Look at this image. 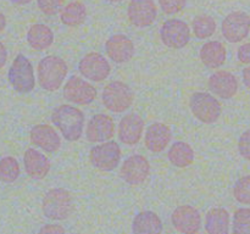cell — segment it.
Listing matches in <instances>:
<instances>
[{
    "mask_svg": "<svg viewBox=\"0 0 250 234\" xmlns=\"http://www.w3.org/2000/svg\"><path fill=\"white\" fill-rule=\"evenodd\" d=\"M150 173V163L143 155H132L125 160L120 170L122 179L131 185H139L146 182Z\"/></svg>",
    "mask_w": 250,
    "mask_h": 234,
    "instance_id": "cell-13",
    "label": "cell"
},
{
    "mask_svg": "<svg viewBox=\"0 0 250 234\" xmlns=\"http://www.w3.org/2000/svg\"><path fill=\"white\" fill-rule=\"evenodd\" d=\"M87 19V7L82 1H71L61 10L60 20L63 24L76 27L82 24Z\"/></svg>",
    "mask_w": 250,
    "mask_h": 234,
    "instance_id": "cell-27",
    "label": "cell"
},
{
    "mask_svg": "<svg viewBox=\"0 0 250 234\" xmlns=\"http://www.w3.org/2000/svg\"><path fill=\"white\" fill-rule=\"evenodd\" d=\"M6 60H7V51H6V48H5L4 44L0 41V68H2L5 66V63H6Z\"/></svg>",
    "mask_w": 250,
    "mask_h": 234,
    "instance_id": "cell-37",
    "label": "cell"
},
{
    "mask_svg": "<svg viewBox=\"0 0 250 234\" xmlns=\"http://www.w3.org/2000/svg\"><path fill=\"white\" fill-rule=\"evenodd\" d=\"M167 157L173 166L185 168L194 162L195 154L189 144L185 143V141H176L168 149Z\"/></svg>",
    "mask_w": 250,
    "mask_h": 234,
    "instance_id": "cell-26",
    "label": "cell"
},
{
    "mask_svg": "<svg viewBox=\"0 0 250 234\" xmlns=\"http://www.w3.org/2000/svg\"><path fill=\"white\" fill-rule=\"evenodd\" d=\"M27 41L32 49L43 51L53 44L54 33L46 24H33L27 33Z\"/></svg>",
    "mask_w": 250,
    "mask_h": 234,
    "instance_id": "cell-25",
    "label": "cell"
},
{
    "mask_svg": "<svg viewBox=\"0 0 250 234\" xmlns=\"http://www.w3.org/2000/svg\"><path fill=\"white\" fill-rule=\"evenodd\" d=\"M144 121L138 114H128L122 117L119 124V138L127 145H136L142 139Z\"/></svg>",
    "mask_w": 250,
    "mask_h": 234,
    "instance_id": "cell-18",
    "label": "cell"
},
{
    "mask_svg": "<svg viewBox=\"0 0 250 234\" xmlns=\"http://www.w3.org/2000/svg\"><path fill=\"white\" fill-rule=\"evenodd\" d=\"M234 199L244 205H250V176L239 178L233 188Z\"/></svg>",
    "mask_w": 250,
    "mask_h": 234,
    "instance_id": "cell-31",
    "label": "cell"
},
{
    "mask_svg": "<svg viewBox=\"0 0 250 234\" xmlns=\"http://www.w3.org/2000/svg\"><path fill=\"white\" fill-rule=\"evenodd\" d=\"M171 136H172V133L168 126L161 122H155L146 128L144 143L151 153H161L165 150V148H167Z\"/></svg>",
    "mask_w": 250,
    "mask_h": 234,
    "instance_id": "cell-20",
    "label": "cell"
},
{
    "mask_svg": "<svg viewBox=\"0 0 250 234\" xmlns=\"http://www.w3.org/2000/svg\"><path fill=\"white\" fill-rule=\"evenodd\" d=\"M200 60L208 68H219L225 63L227 50L221 41L210 40L200 49Z\"/></svg>",
    "mask_w": 250,
    "mask_h": 234,
    "instance_id": "cell-22",
    "label": "cell"
},
{
    "mask_svg": "<svg viewBox=\"0 0 250 234\" xmlns=\"http://www.w3.org/2000/svg\"><path fill=\"white\" fill-rule=\"evenodd\" d=\"M105 50L110 60L116 63H124L131 60L136 53L134 44L125 34H115L105 43Z\"/></svg>",
    "mask_w": 250,
    "mask_h": 234,
    "instance_id": "cell-16",
    "label": "cell"
},
{
    "mask_svg": "<svg viewBox=\"0 0 250 234\" xmlns=\"http://www.w3.org/2000/svg\"><path fill=\"white\" fill-rule=\"evenodd\" d=\"M233 234H250V209L242 207L233 214Z\"/></svg>",
    "mask_w": 250,
    "mask_h": 234,
    "instance_id": "cell-30",
    "label": "cell"
},
{
    "mask_svg": "<svg viewBox=\"0 0 250 234\" xmlns=\"http://www.w3.org/2000/svg\"><path fill=\"white\" fill-rule=\"evenodd\" d=\"M193 32L198 39L210 38L216 32V21L209 15H200L193 20Z\"/></svg>",
    "mask_w": 250,
    "mask_h": 234,
    "instance_id": "cell-28",
    "label": "cell"
},
{
    "mask_svg": "<svg viewBox=\"0 0 250 234\" xmlns=\"http://www.w3.org/2000/svg\"><path fill=\"white\" fill-rule=\"evenodd\" d=\"M42 209L46 218L53 221H63L72 214L75 206L70 192L63 188H54L44 196Z\"/></svg>",
    "mask_w": 250,
    "mask_h": 234,
    "instance_id": "cell-3",
    "label": "cell"
},
{
    "mask_svg": "<svg viewBox=\"0 0 250 234\" xmlns=\"http://www.w3.org/2000/svg\"><path fill=\"white\" fill-rule=\"evenodd\" d=\"M237 56H238V60L241 61L242 63L250 65V43H246L243 44V45L239 46Z\"/></svg>",
    "mask_w": 250,
    "mask_h": 234,
    "instance_id": "cell-36",
    "label": "cell"
},
{
    "mask_svg": "<svg viewBox=\"0 0 250 234\" xmlns=\"http://www.w3.org/2000/svg\"><path fill=\"white\" fill-rule=\"evenodd\" d=\"M5 27H6V19H5V16L2 12H0V33L4 31Z\"/></svg>",
    "mask_w": 250,
    "mask_h": 234,
    "instance_id": "cell-39",
    "label": "cell"
},
{
    "mask_svg": "<svg viewBox=\"0 0 250 234\" xmlns=\"http://www.w3.org/2000/svg\"><path fill=\"white\" fill-rule=\"evenodd\" d=\"M10 84L16 92L26 94L32 92L36 87V78H34L33 66L31 61L22 54L15 58L9 73H7Z\"/></svg>",
    "mask_w": 250,
    "mask_h": 234,
    "instance_id": "cell-5",
    "label": "cell"
},
{
    "mask_svg": "<svg viewBox=\"0 0 250 234\" xmlns=\"http://www.w3.org/2000/svg\"><path fill=\"white\" fill-rule=\"evenodd\" d=\"M189 106L195 118L203 123H214L222 114V107L219 100L214 95L205 92L194 93L190 98Z\"/></svg>",
    "mask_w": 250,
    "mask_h": 234,
    "instance_id": "cell-6",
    "label": "cell"
},
{
    "mask_svg": "<svg viewBox=\"0 0 250 234\" xmlns=\"http://www.w3.org/2000/svg\"><path fill=\"white\" fill-rule=\"evenodd\" d=\"M238 150L242 157L250 161V129L244 132L239 138Z\"/></svg>",
    "mask_w": 250,
    "mask_h": 234,
    "instance_id": "cell-34",
    "label": "cell"
},
{
    "mask_svg": "<svg viewBox=\"0 0 250 234\" xmlns=\"http://www.w3.org/2000/svg\"><path fill=\"white\" fill-rule=\"evenodd\" d=\"M163 222L153 211H142L133 218L132 232L133 234H161Z\"/></svg>",
    "mask_w": 250,
    "mask_h": 234,
    "instance_id": "cell-23",
    "label": "cell"
},
{
    "mask_svg": "<svg viewBox=\"0 0 250 234\" xmlns=\"http://www.w3.org/2000/svg\"><path fill=\"white\" fill-rule=\"evenodd\" d=\"M92 165L103 172L115 170L121 161V149L114 140H107L92 148L89 154Z\"/></svg>",
    "mask_w": 250,
    "mask_h": 234,
    "instance_id": "cell-7",
    "label": "cell"
},
{
    "mask_svg": "<svg viewBox=\"0 0 250 234\" xmlns=\"http://www.w3.org/2000/svg\"><path fill=\"white\" fill-rule=\"evenodd\" d=\"M187 0H159L161 10L167 15H175L182 11Z\"/></svg>",
    "mask_w": 250,
    "mask_h": 234,
    "instance_id": "cell-33",
    "label": "cell"
},
{
    "mask_svg": "<svg viewBox=\"0 0 250 234\" xmlns=\"http://www.w3.org/2000/svg\"><path fill=\"white\" fill-rule=\"evenodd\" d=\"M68 66L58 56H45L38 63V83L46 92H55L62 85Z\"/></svg>",
    "mask_w": 250,
    "mask_h": 234,
    "instance_id": "cell-2",
    "label": "cell"
},
{
    "mask_svg": "<svg viewBox=\"0 0 250 234\" xmlns=\"http://www.w3.org/2000/svg\"><path fill=\"white\" fill-rule=\"evenodd\" d=\"M78 70L81 75L93 82H102L109 77L111 72V66L105 56L100 53H88L81 58L78 63Z\"/></svg>",
    "mask_w": 250,
    "mask_h": 234,
    "instance_id": "cell-9",
    "label": "cell"
},
{
    "mask_svg": "<svg viewBox=\"0 0 250 234\" xmlns=\"http://www.w3.org/2000/svg\"><path fill=\"white\" fill-rule=\"evenodd\" d=\"M65 1L66 0H38L37 5L44 15L54 16L59 11H61L62 6L65 5Z\"/></svg>",
    "mask_w": 250,
    "mask_h": 234,
    "instance_id": "cell-32",
    "label": "cell"
},
{
    "mask_svg": "<svg viewBox=\"0 0 250 234\" xmlns=\"http://www.w3.org/2000/svg\"><path fill=\"white\" fill-rule=\"evenodd\" d=\"M173 227L182 234H197L202 228V216L195 207L181 205L171 216Z\"/></svg>",
    "mask_w": 250,
    "mask_h": 234,
    "instance_id": "cell-11",
    "label": "cell"
},
{
    "mask_svg": "<svg viewBox=\"0 0 250 234\" xmlns=\"http://www.w3.org/2000/svg\"><path fill=\"white\" fill-rule=\"evenodd\" d=\"M51 121L66 140L76 141L82 136L85 118L84 114L77 107L67 104L60 105L51 114Z\"/></svg>",
    "mask_w": 250,
    "mask_h": 234,
    "instance_id": "cell-1",
    "label": "cell"
},
{
    "mask_svg": "<svg viewBox=\"0 0 250 234\" xmlns=\"http://www.w3.org/2000/svg\"><path fill=\"white\" fill-rule=\"evenodd\" d=\"M160 37L167 48L182 49L189 43L190 29L185 21L176 19L167 20L161 26Z\"/></svg>",
    "mask_w": 250,
    "mask_h": 234,
    "instance_id": "cell-10",
    "label": "cell"
},
{
    "mask_svg": "<svg viewBox=\"0 0 250 234\" xmlns=\"http://www.w3.org/2000/svg\"><path fill=\"white\" fill-rule=\"evenodd\" d=\"M19 161L12 156H6L0 160V180L4 183H12L20 177Z\"/></svg>",
    "mask_w": 250,
    "mask_h": 234,
    "instance_id": "cell-29",
    "label": "cell"
},
{
    "mask_svg": "<svg viewBox=\"0 0 250 234\" xmlns=\"http://www.w3.org/2000/svg\"><path fill=\"white\" fill-rule=\"evenodd\" d=\"M222 36L229 43H239L249 36L250 16L243 11H233L227 15L221 24Z\"/></svg>",
    "mask_w": 250,
    "mask_h": 234,
    "instance_id": "cell-8",
    "label": "cell"
},
{
    "mask_svg": "<svg viewBox=\"0 0 250 234\" xmlns=\"http://www.w3.org/2000/svg\"><path fill=\"white\" fill-rule=\"evenodd\" d=\"M38 234H65V228L59 224H45L39 229Z\"/></svg>",
    "mask_w": 250,
    "mask_h": 234,
    "instance_id": "cell-35",
    "label": "cell"
},
{
    "mask_svg": "<svg viewBox=\"0 0 250 234\" xmlns=\"http://www.w3.org/2000/svg\"><path fill=\"white\" fill-rule=\"evenodd\" d=\"M98 92L90 83L81 77H71L63 87V97L76 105H88L97 98Z\"/></svg>",
    "mask_w": 250,
    "mask_h": 234,
    "instance_id": "cell-12",
    "label": "cell"
},
{
    "mask_svg": "<svg viewBox=\"0 0 250 234\" xmlns=\"http://www.w3.org/2000/svg\"><path fill=\"white\" fill-rule=\"evenodd\" d=\"M205 231L208 234H229V214L226 209L214 207L205 216Z\"/></svg>",
    "mask_w": 250,
    "mask_h": 234,
    "instance_id": "cell-24",
    "label": "cell"
},
{
    "mask_svg": "<svg viewBox=\"0 0 250 234\" xmlns=\"http://www.w3.org/2000/svg\"><path fill=\"white\" fill-rule=\"evenodd\" d=\"M209 89L221 99H231L238 92V80L233 73L229 71H216L210 76Z\"/></svg>",
    "mask_w": 250,
    "mask_h": 234,
    "instance_id": "cell-17",
    "label": "cell"
},
{
    "mask_svg": "<svg viewBox=\"0 0 250 234\" xmlns=\"http://www.w3.org/2000/svg\"><path fill=\"white\" fill-rule=\"evenodd\" d=\"M127 16L133 26L144 28L154 23L158 17V9L154 0H131Z\"/></svg>",
    "mask_w": 250,
    "mask_h": 234,
    "instance_id": "cell-14",
    "label": "cell"
},
{
    "mask_svg": "<svg viewBox=\"0 0 250 234\" xmlns=\"http://www.w3.org/2000/svg\"><path fill=\"white\" fill-rule=\"evenodd\" d=\"M110 2H120V1H124V0H107Z\"/></svg>",
    "mask_w": 250,
    "mask_h": 234,
    "instance_id": "cell-41",
    "label": "cell"
},
{
    "mask_svg": "<svg viewBox=\"0 0 250 234\" xmlns=\"http://www.w3.org/2000/svg\"><path fill=\"white\" fill-rule=\"evenodd\" d=\"M11 2H14V4L16 5H26L28 4V2H31L32 0H10Z\"/></svg>",
    "mask_w": 250,
    "mask_h": 234,
    "instance_id": "cell-40",
    "label": "cell"
},
{
    "mask_svg": "<svg viewBox=\"0 0 250 234\" xmlns=\"http://www.w3.org/2000/svg\"><path fill=\"white\" fill-rule=\"evenodd\" d=\"M102 99L107 110L120 114L132 106L134 101V93L126 83L114 80L104 88Z\"/></svg>",
    "mask_w": 250,
    "mask_h": 234,
    "instance_id": "cell-4",
    "label": "cell"
},
{
    "mask_svg": "<svg viewBox=\"0 0 250 234\" xmlns=\"http://www.w3.org/2000/svg\"><path fill=\"white\" fill-rule=\"evenodd\" d=\"M115 134V122L111 116L104 114L94 115L87 124L85 136L90 143H104Z\"/></svg>",
    "mask_w": 250,
    "mask_h": 234,
    "instance_id": "cell-15",
    "label": "cell"
},
{
    "mask_svg": "<svg viewBox=\"0 0 250 234\" xmlns=\"http://www.w3.org/2000/svg\"><path fill=\"white\" fill-rule=\"evenodd\" d=\"M23 163L27 175L33 179H44L50 171V161L48 157L33 148L26 150Z\"/></svg>",
    "mask_w": 250,
    "mask_h": 234,
    "instance_id": "cell-21",
    "label": "cell"
},
{
    "mask_svg": "<svg viewBox=\"0 0 250 234\" xmlns=\"http://www.w3.org/2000/svg\"><path fill=\"white\" fill-rule=\"evenodd\" d=\"M242 76H243V82L244 84H246V87L250 89V67L244 68Z\"/></svg>",
    "mask_w": 250,
    "mask_h": 234,
    "instance_id": "cell-38",
    "label": "cell"
},
{
    "mask_svg": "<svg viewBox=\"0 0 250 234\" xmlns=\"http://www.w3.org/2000/svg\"><path fill=\"white\" fill-rule=\"evenodd\" d=\"M31 141L46 153H55L61 145V139L55 128L49 124H37L31 129Z\"/></svg>",
    "mask_w": 250,
    "mask_h": 234,
    "instance_id": "cell-19",
    "label": "cell"
}]
</instances>
